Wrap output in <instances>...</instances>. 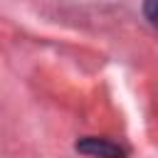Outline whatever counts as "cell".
Wrapping results in <instances>:
<instances>
[{
    "instance_id": "2",
    "label": "cell",
    "mask_w": 158,
    "mask_h": 158,
    "mask_svg": "<svg viewBox=\"0 0 158 158\" xmlns=\"http://www.w3.org/2000/svg\"><path fill=\"white\" fill-rule=\"evenodd\" d=\"M143 12H146V17L158 27V0H146V2H143Z\"/></svg>"
},
{
    "instance_id": "1",
    "label": "cell",
    "mask_w": 158,
    "mask_h": 158,
    "mask_svg": "<svg viewBox=\"0 0 158 158\" xmlns=\"http://www.w3.org/2000/svg\"><path fill=\"white\" fill-rule=\"evenodd\" d=\"M77 151L89 153V156H99V158H123L126 156V151L121 146H116V143H111L106 138H94V136L79 141L77 143Z\"/></svg>"
}]
</instances>
